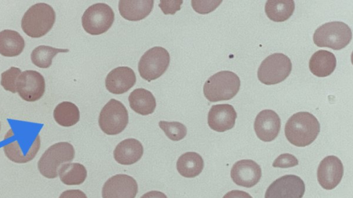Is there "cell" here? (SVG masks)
<instances>
[{
	"instance_id": "obj_1",
	"label": "cell",
	"mask_w": 353,
	"mask_h": 198,
	"mask_svg": "<svg viewBox=\"0 0 353 198\" xmlns=\"http://www.w3.org/2000/svg\"><path fill=\"white\" fill-rule=\"evenodd\" d=\"M320 132V124L316 118L306 111L293 114L285 126L287 140L299 147L308 146L317 138Z\"/></svg>"
},
{
	"instance_id": "obj_2",
	"label": "cell",
	"mask_w": 353,
	"mask_h": 198,
	"mask_svg": "<svg viewBox=\"0 0 353 198\" xmlns=\"http://www.w3.org/2000/svg\"><path fill=\"white\" fill-rule=\"evenodd\" d=\"M55 19V12L50 5L38 3L25 12L21 19V28L28 36L39 38L52 29Z\"/></svg>"
},
{
	"instance_id": "obj_3",
	"label": "cell",
	"mask_w": 353,
	"mask_h": 198,
	"mask_svg": "<svg viewBox=\"0 0 353 198\" xmlns=\"http://www.w3.org/2000/svg\"><path fill=\"white\" fill-rule=\"evenodd\" d=\"M239 77L230 71H221L211 76L203 85V94L210 102L228 100L239 91Z\"/></svg>"
},
{
	"instance_id": "obj_4",
	"label": "cell",
	"mask_w": 353,
	"mask_h": 198,
	"mask_svg": "<svg viewBox=\"0 0 353 198\" xmlns=\"http://www.w3.org/2000/svg\"><path fill=\"white\" fill-rule=\"evenodd\" d=\"M352 39V30L345 23L332 21L319 27L313 35L314 44L320 47L339 50L346 47Z\"/></svg>"
},
{
	"instance_id": "obj_5",
	"label": "cell",
	"mask_w": 353,
	"mask_h": 198,
	"mask_svg": "<svg viewBox=\"0 0 353 198\" xmlns=\"http://www.w3.org/2000/svg\"><path fill=\"white\" fill-rule=\"evenodd\" d=\"M74 153L73 146L66 142H58L50 146L38 162L40 173L48 179L56 178L60 166L72 161Z\"/></svg>"
},
{
	"instance_id": "obj_6",
	"label": "cell",
	"mask_w": 353,
	"mask_h": 198,
	"mask_svg": "<svg viewBox=\"0 0 353 198\" xmlns=\"http://www.w3.org/2000/svg\"><path fill=\"white\" fill-rule=\"evenodd\" d=\"M291 71L290 59L283 54L274 53L262 61L258 69L257 77L265 85H275L285 80Z\"/></svg>"
},
{
	"instance_id": "obj_7",
	"label": "cell",
	"mask_w": 353,
	"mask_h": 198,
	"mask_svg": "<svg viewBox=\"0 0 353 198\" xmlns=\"http://www.w3.org/2000/svg\"><path fill=\"white\" fill-rule=\"evenodd\" d=\"M114 20V13L108 5L97 3L90 6L84 12L81 23L84 30L92 35H99L107 32Z\"/></svg>"
},
{
	"instance_id": "obj_8",
	"label": "cell",
	"mask_w": 353,
	"mask_h": 198,
	"mask_svg": "<svg viewBox=\"0 0 353 198\" xmlns=\"http://www.w3.org/2000/svg\"><path fill=\"white\" fill-rule=\"evenodd\" d=\"M128 123V110L120 101L110 100L102 108L99 124L103 132L117 135L122 132Z\"/></svg>"
},
{
	"instance_id": "obj_9",
	"label": "cell",
	"mask_w": 353,
	"mask_h": 198,
	"mask_svg": "<svg viewBox=\"0 0 353 198\" xmlns=\"http://www.w3.org/2000/svg\"><path fill=\"white\" fill-rule=\"evenodd\" d=\"M170 64V54L162 47H154L141 57L138 70L142 78L150 82L159 78Z\"/></svg>"
},
{
	"instance_id": "obj_10",
	"label": "cell",
	"mask_w": 353,
	"mask_h": 198,
	"mask_svg": "<svg viewBox=\"0 0 353 198\" xmlns=\"http://www.w3.org/2000/svg\"><path fill=\"white\" fill-rule=\"evenodd\" d=\"M19 139H14L3 146L6 156L12 162L24 164L31 161L36 156L40 148V138L38 135L33 138H28L23 133L19 134Z\"/></svg>"
},
{
	"instance_id": "obj_11",
	"label": "cell",
	"mask_w": 353,
	"mask_h": 198,
	"mask_svg": "<svg viewBox=\"0 0 353 198\" xmlns=\"http://www.w3.org/2000/svg\"><path fill=\"white\" fill-rule=\"evenodd\" d=\"M305 184L295 175H286L274 181L267 188L265 198H302Z\"/></svg>"
},
{
	"instance_id": "obj_12",
	"label": "cell",
	"mask_w": 353,
	"mask_h": 198,
	"mask_svg": "<svg viewBox=\"0 0 353 198\" xmlns=\"http://www.w3.org/2000/svg\"><path fill=\"white\" fill-rule=\"evenodd\" d=\"M43 76L34 70H26L17 80L16 89L19 96L28 102L39 100L45 92Z\"/></svg>"
},
{
	"instance_id": "obj_13",
	"label": "cell",
	"mask_w": 353,
	"mask_h": 198,
	"mask_svg": "<svg viewBox=\"0 0 353 198\" xmlns=\"http://www.w3.org/2000/svg\"><path fill=\"white\" fill-rule=\"evenodd\" d=\"M137 192L138 185L136 180L124 174L111 177L102 188L103 198H135Z\"/></svg>"
},
{
	"instance_id": "obj_14",
	"label": "cell",
	"mask_w": 353,
	"mask_h": 198,
	"mask_svg": "<svg viewBox=\"0 0 353 198\" xmlns=\"http://www.w3.org/2000/svg\"><path fill=\"white\" fill-rule=\"evenodd\" d=\"M343 175L341 160L334 155L325 157L317 169V179L324 189L332 190L338 186Z\"/></svg>"
},
{
	"instance_id": "obj_15",
	"label": "cell",
	"mask_w": 353,
	"mask_h": 198,
	"mask_svg": "<svg viewBox=\"0 0 353 198\" xmlns=\"http://www.w3.org/2000/svg\"><path fill=\"white\" fill-rule=\"evenodd\" d=\"M260 166L251 160H242L234 163L230 175L238 186L251 188L255 186L261 177Z\"/></svg>"
},
{
	"instance_id": "obj_16",
	"label": "cell",
	"mask_w": 353,
	"mask_h": 198,
	"mask_svg": "<svg viewBox=\"0 0 353 198\" xmlns=\"http://www.w3.org/2000/svg\"><path fill=\"white\" fill-rule=\"evenodd\" d=\"M254 131L257 137L263 142H271L279 135L281 120L278 114L270 109L260 111L254 121Z\"/></svg>"
},
{
	"instance_id": "obj_17",
	"label": "cell",
	"mask_w": 353,
	"mask_h": 198,
	"mask_svg": "<svg viewBox=\"0 0 353 198\" xmlns=\"http://www.w3.org/2000/svg\"><path fill=\"white\" fill-rule=\"evenodd\" d=\"M236 117V112L231 104H215L208 112V123L212 130L224 132L234 127Z\"/></svg>"
},
{
	"instance_id": "obj_18",
	"label": "cell",
	"mask_w": 353,
	"mask_h": 198,
	"mask_svg": "<svg viewBox=\"0 0 353 198\" xmlns=\"http://www.w3.org/2000/svg\"><path fill=\"white\" fill-rule=\"evenodd\" d=\"M134 71L128 67H118L107 75L105 87L112 94H121L127 92L136 82Z\"/></svg>"
},
{
	"instance_id": "obj_19",
	"label": "cell",
	"mask_w": 353,
	"mask_h": 198,
	"mask_svg": "<svg viewBox=\"0 0 353 198\" xmlns=\"http://www.w3.org/2000/svg\"><path fill=\"white\" fill-rule=\"evenodd\" d=\"M143 154L141 143L134 138H129L119 143L114 151V160L123 165H130L138 162Z\"/></svg>"
},
{
	"instance_id": "obj_20",
	"label": "cell",
	"mask_w": 353,
	"mask_h": 198,
	"mask_svg": "<svg viewBox=\"0 0 353 198\" xmlns=\"http://www.w3.org/2000/svg\"><path fill=\"white\" fill-rule=\"evenodd\" d=\"M153 0L119 1V11L124 19L137 21L145 19L152 10Z\"/></svg>"
},
{
	"instance_id": "obj_21",
	"label": "cell",
	"mask_w": 353,
	"mask_h": 198,
	"mask_svg": "<svg viewBox=\"0 0 353 198\" xmlns=\"http://www.w3.org/2000/svg\"><path fill=\"white\" fill-rule=\"evenodd\" d=\"M336 59L331 52L321 50L314 52L309 61L310 72L317 77L330 76L335 69Z\"/></svg>"
},
{
	"instance_id": "obj_22",
	"label": "cell",
	"mask_w": 353,
	"mask_h": 198,
	"mask_svg": "<svg viewBox=\"0 0 353 198\" xmlns=\"http://www.w3.org/2000/svg\"><path fill=\"white\" fill-rule=\"evenodd\" d=\"M128 100L130 107L136 113L142 116L151 114L156 108V100L153 94L143 88L132 91Z\"/></svg>"
},
{
	"instance_id": "obj_23",
	"label": "cell",
	"mask_w": 353,
	"mask_h": 198,
	"mask_svg": "<svg viewBox=\"0 0 353 198\" xmlns=\"http://www.w3.org/2000/svg\"><path fill=\"white\" fill-rule=\"evenodd\" d=\"M25 41L21 34L14 30L0 32V54L7 57L19 56L23 50Z\"/></svg>"
},
{
	"instance_id": "obj_24",
	"label": "cell",
	"mask_w": 353,
	"mask_h": 198,
	"mask_svg": "<svg viewBox=\"0 0 353 198\" xmlns=\"http://www.w3.org/2000/svg\"><path fill=\"white\" fill-rule=\"evenodd\" d=\"M204 162L202 157L195 152H187L181 155L176 162V168L185 177H194L203 170Z\"/></svg>"
},
{
	"instance_id": "obj_25",
	"label": "cell",
	"mask_w": 353,
	"mask_h": 198,
	"mask_svg": "<svg viewBox=\"0 0 353 198\" xmlns=\"http://www.w3.org/2000/svg\"><path fill=\"white\" fill-rule=\"evenodd\" d=\"M294 8L293 0H268L265 6V12L270 20L283 22L292 15Z\"/></svg>"
},
{
	"instance_id": "obj_26",
	"label": "cell",
	"mask_w": 353,
	"mask_h": 198,
	"mask_svg": "<svg viewBox=\"0 0 353 198\" xmlns=\"http://www.w3.org/2000/svg\"><path fill=\"white\" fill-rule=\"evenodd\" d=\"M54 119L62 126H72L77 124L80 118L79 108L72 102L64 101L55 107L53 112Z\"/></svg>"
},
{
	"instance_id": "obj_27",
	"label": "cell",
	"mask_w": 353,
	"mask_h": 198,
	"mask_svg": "<svg viewBox=\"0 0 353 198\" xmlns=\"http://www.w3.org/2000/svg\"><path fill=\"white\" fill-rule=\"evenodd\" d=\"M61 181L66 185L81 184L87 177V170L79 163H65L58 170Z\"/></svg>"
},
{
	"instance_id": "obj_28",
	"label": "cell",
	"mask_w": 353,
	"mask_h": 198,
	"mask_svg": "<svg viewBox=\"0 0 353 198\" xmlns=\"http://www.w3.org/2000/svg\"><path fill=\"white\" fill-rule=\"evenodd\" d=\"M68 49H59L48 45H39L35 47L30 55L32 63L40 68H48L51 66L52 58L61 52H68Z\"/></svg>"
},
{
	"instance_id": "obj_29",
	"label": "cell",
	"mask_w": 353,
	"mask_h": 198,
	"mask_svg": "<svg viewBox=\"0 0 353 198\" xmlns=\"http://www.w3.org/2000/svg\"><path fill=\"white\" fill-rule=\"evenodd\" d=\"M159 126L163 131L166 136L173 141L181 140L187 134L186 126L179 122L160 121Z\"/></svg>"
},
{
	"instance_id": "obj_30",
	"label": "cell",
	"mask_w": 353,
	"mask_h": 198,
	"mask_svg": "<svg viewBox=\"0 0 353 198\" xmlns=\"http://www.w3.org/2000/svg\"><path fill=\"white\" fill-rule=\"evenodd\" d=\"M21 73V69L15 67H11L3 72L1 75V85L3 89L13 94L16 93L17 80Z\"/></svg>"
},
{
	"instance_id": "obj_31",
	"label": "cell",
	"mask_w": 353,
	"mask_h": 198,
	"mask_svg": "<svg viewBox=\"0 0 353 198\" xmlns=\"http://www.w3.org/2000/svg\"><path fill=\"white\" fill-rule=\"evenodd\" d=\"M222 1H191L192 8L199 14H208L214 10Z\"/></svg>"
},
{
	"instance_id": "obj_32",
	"label": "cell",
	"mask_w": 353,
	"mask_h": 198,
	"mask_svg": "<svg viewBox=\"0 0 353 198\" xmlns=\"http://www.w3.org/2000/svg\"><path fill=\"white\" fill-rule=\"evenodd\" d=\"M299 164L296 157L290 153H283L280 155L272 164V166L275 168H290L296 166Z\"/></svg>"
},
{
	"instance_id": "obj_33",
	"label": "cell",
	"mask_w": 353,
	"mask_h": 198,
	"mask_svg": "<svg viewBox=\"0 0 353 198\" xmlns=\"http://www.w3.org/2000/svg\"><path fill=\"white\" fill-rule=\"evenodd\" d=\"M183 1L161 0L159 6L165 14H174L181 9Z\"/></svg>"
},
{
	"instance_id": "obj_34",
	"label": "cell",
	"mask_w": 353,
	"mask_h": 198,
	"mask_svg": "<svg viewBox=\"0 0 353 198\" xmlns=\"http://www.w3.org/2000/svg\"><path fill=\"white\" fill-rule=\"evenodd\" d=\"M59 198H87V196L80 190H68L63 192Z\"/></svg>"
},
{
	"instance_id": "obj_35",
	"label": "cell",
	"mask_w": 353,
	"mask_h": 198,
	"mask_svg": "<svg viewBox=\"0 0 353 198\" xmlns=\"http://www.w3.org/2000/svg\"><path fill=\"white\" fill-rule=\"evenodd\" d=\"M223 198H252L248 192L239 190H233L227 192Z\"/></svg>"
},
{
	"instance_id": "obj_36",
	"label": "cell",
	"mask_w": 353,
	"mask_h": 198,
	"mask_svg": "<svg viewBox=\"0 0 353 198\" xmlns=\"http://www.w3.org/2000/svg\"><path fill=\"white\" fill-rule=\"evenodd\" d=\"M141 198H167V196L157 190H152L145 193Z\"/></svg>"
},
{
	"instance_id": "obj_37",
	"label": "cell",
	"mask_w": 353,
	"mask_h": 198,
	"mask_svg": "<svg viewBox=\"0 0 353 198\" xmlns=\"http://www.w3.org/2000/svg\"><path fill=\"white\" fill-rule=\"evenodd\" d=\"M0 129H1V124H0Z\"/></svg>"
}]
</instances>
